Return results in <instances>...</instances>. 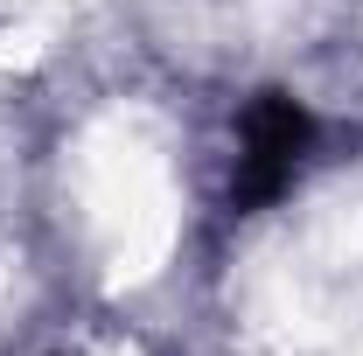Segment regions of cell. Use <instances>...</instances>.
I'll return each mask as SVG.
<instances>
[{
	"instance_id": "1",
	"label": "cell",
	"mask_w": 363,
	"mask_h": 356,
	"mask_svg": "<svg viewBox=\"0 0 363 356\" xmlns=\"http://www.w3.org/2000/svg\"><path fill=\"white\" fill-rule=\"evenodd\" d=\"M308 147H315L308 105L286 98V91H259L245 105V119H238V175H230V196L245 210H266L272 196H286V182L301 175Z\"/></svg>"
}]
</instances>
